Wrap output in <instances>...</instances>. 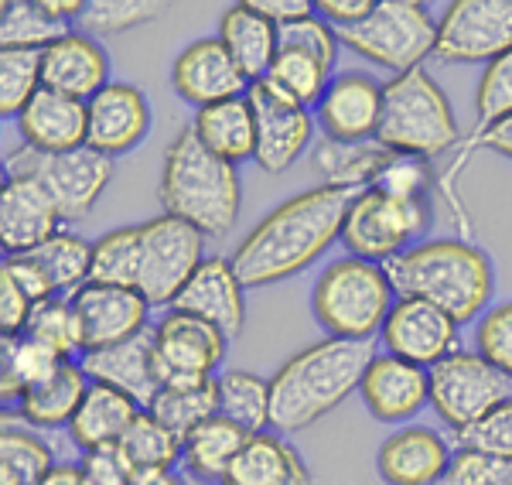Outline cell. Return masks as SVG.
Masks as SVG:
<instances>
[{
  "label": "cell",
  "instance_id": "6da1fadb",
  "mask_svg": "<svg viewBox=\"0 0 512 485\" xmlns=\"http://www.w3.org/2000/svg\"><path fill=\"white\" fill-rule=\"evenodd\" d=\"M355 188L318 185L280 202L260 226H253L236 246L233 260L246 287H267L311 267L335 240L355 202Z\"/></svg>",
  "mask_w": 512,
  "mask_h": 485
},
{
  "label": "cell",
  "instance_id": "7a4b0ae2",
  "mask_svg": "<svg viewBox=\"0 0 512 485\" xmlns=\"http://www.w3.org/2000/svg\"><path fill=\"white\" fill-rule=\"evenodd\" d=\"M379 356L373 342L321 339L294 352L270 376V421L277 431H304L349 400L362 386L369 363Z\"/></svg>",
  "mask_w": 512,
  "mask_h": 485
},
{
  "label": "cell",
  "instance_id": "3957f363",
  "mask_svg": "<svg viewBox=\"0 0 512 485\" xmlns=\"http://www.w3.org/2000/svg\"><path fill=\"white\" fill-rule=\"evenodd\" d=\"M396 298H420L448 311L458 325L489 311L495 294L492 260L468 240H424L383 263Z\"/></svg>",
  "mask_w": 512,
  "mask_h": 485
},
{
  "label": "cell",
  "instance_id": "277c9868",
  "mask_svg": "<svg viewBox=\"0 0 512 485\" xmlns=\"http://www.w3.org/2000/svg\"><path fill=\"white\" fill-rule=\"evenodd\" d=\"M158 195L164 216L195 226L205 240L226 236L236 226L243 202L236 164L216 158L192 127L178 130V137L164 151Z\"/></svg>",
  "mask_w": 512,
  "mask_h": 485
},
{
  "label": "cell",
  "instance_id": "5b68a950",
  "mask_svg": "<svg viewBox=\"0 0 512 485\" xmlns=\"http://www.w3.org/2000/svg\"><path fill=\"white\" fill-rule=\"evenodd\" d=\"M376 144L427 161L461 144V130L448 96L424 65L383 82V117H379Z\"/></svg>",
  "mask_w": 512,
  "mask_h": 485
},
{
  "label": "cell",
  "instance_id": "8992f818",
  "mask_svg": "<svg viewBox=\"0 0 512 485\" xmlns=\"http://www.w3.org/2000/svg\"><path fill=\"white\" fill-rule=\"evenodd\" d=\"M396 304V291L386 277L383 263L342 257L321 270L311 308L328 339L373 342L383 332V322Z\"/></svg>",
  "mask_w": 512,
  "mask_h": 485
},
{
  "label": "cell",
  "instance_id": "52a82bcc",
  "mask_svg": "<svg viewBox=\"0 0 512 485\" xmlns=\"http://www.w3.org/2000/svg\"><path fill=\"white\" fill-rule=\"evenodd\" d=\"M338 38L366 62L403 76L434 55L437 21L417 0H376L373 14L352 28H338Z\"/></svg>",
  "mask_w": 512,
  "mask_h": 485
},
{
  "label": "cell",
  "instance_id": "ba28073f",
  "mask_svg": "<svg viewBox=\"0 0 512 485\" xmlns=\"http://www.w3.org/2000/svg\"><path fill=\"white\" fill-rule=\"evenodd\" d=\"M4 168L7 175L38 178L55 199V205H59L62 223L86 219L113 178V158L93 151V147H79V151L65 154H41L35 147L21 144L4 154Z\"/></svg>",
  "mask_w": 512,
  "mask_h": 485
},
{
  "label": "cell",
  "instance_id": "9c48e42d",
  "mask_svg": "<svg viewBox=\"0 0 512 485\" xmlns=\"http://www.w3.org/2000/svg\"><path fill=\"white\" fill-rule=\"evenodd\" d=\"M427 373H431V407L454 431V438L512 397L509 376L499 373L475 349H454L448 359H441Z\"/></svg>",
  "mask_w": 512,
  "mask_h": 485
},
{
  "label": "cell",
  "instance_id": "30bf717a",
  "mask_svg": "<svg viewBox=\"0 0 512 485\" xmlns=\"http://www.w3.org/2000/svg\"><path fill=\"white\" fill-rule=\"evenodd\" d=\"M431 229V202H403L376 188L355 195L342 226V243L349 257L386 263L403 250L424 243L420 236Z\"/></svg>",
  "mask_w": 512,
  "mask_h": 485
},
{
  "label": "cell",
  "instance_id": "8fae6325",
  "mask_svg": "<svg viewBox=\"0 0 512 485\" xmlns=\"http://www.w3.org/2000/svg\"><path fill=\"white\" fill-rule=\"evenodd\" d=\"M205 260V236L175 216L140 223L137 291L151 308H171Z\"/></svg>",
  "mask_w": 512,
  "mask_h": 485
},
{
  "label": "cell",
  "instance_id": "7c38bea8",
  "mask_svg": "<svg viewBox=\"0 0 512 485\" xmlns=\"http://www.w3.org/2000/svg\"><path fill=\"white\" fill-rule=\"evenodd\" d=\"M512 48V0H454L437 18L434 55L444 62H495Z\"/></svg>",
  "mask_w": 512,
  "mask_h": 485
},
{
  "label": "cell",
  "instance_id": "4fadbf2b",
  "mask_svg": "<svg viewBox=\"0 0 512 485\" xmlns=\"http://www.w3.org/2000/svg\"><path fill=\"white\" fill-rule=\"evenodd\" d=\"M246 100H250L253 120H256L253 161L260 164L267 175H280V171L291 168V164L311 147L315 120H311L308 106L287 100V96L277 93L267 79L250 82Z\"/></svg>",
  "mask_w": 512,
  "mask_h": 485
},
{
  "label": "cell",
  "instance_id": "5bb4252c",
  "mask_svg": "<svg viewBox=\"0 0 512 485\" xmlns=\"http://www.w3.org/2000/svg\"><path fill=\"white\" fill-rule=\"evenodd\" d=\"M229 335L205 318L171 308L154 325V352H158L161 386L181 380H216V369L226 359Z\"/></svg>",
  "mask_w": 512,
  "mask_h": 485
},
{
  "label": "cell",
  "instance_id": "9a60e30c",
  "mask_svg": "<svg viewBox=\"0 0 512 485\" xmlns=\"http://www.w3.org/2000/svg\"><path fill=\"white\" fill-rule=\"evenodd\" d=\"M379 339L390 356L431 369L458 349V322L431 301L396 298Z\"/></svg>",
  "mask_w": 512,
  "mask_h": 485
},
{
  "label": "cell",
  "instance_id": "2e32d148",
  "mask_svg": "<svg viewBox=\"0 0 512 485\" xmlns=\"http://www.w3.org/2000/svg\"><path fill=\"white\" fill-rule=\"evenodd\" d=\"M62 226V212L48 188L28 175H4L0 185V246L4 257L35 253Z\"/></svg>",
  "mask_w": 512,
  "mask_h": 485
},
{
  "label": "cell",
  "instance_id": "e0dca14e",
  "mask_svg": "<svg viewBox=\"0 0 512 485\" xmlns=\"http://www.w3.org/2000/svg\"><path fill=\"white\" fill-rule=\"evenodd\" d=\"M72 304H76L86 352L110 349V345H120L140 332H147L151 304L134 287L86 284L79 294H72Z\"/></svg>",
  "mask_w": 512,
  "mask_h": 485
},
{
  "label": "cell",
  "instance_id": "ac0fdd59",
  "mask_svg": "<svg viewBox=\"0 0 512 485\" xmlns=\"http://www.w3.org/2000/svg\"><path fill=\"white\" fill-rule=\"evenodd\" d=\"M379 117H383V86L362 72L332 76L318 103V127L325 141L362 144L376 141Z\"/></svg>",
  "mask_w": 512,
  "mask_h": 485
},
{
  "label": "cell",
  "instance_id": "d6986e66",
  "mask_svg": "<svg viewBox=\"0 0 512 485\" xmlns=\"http://www.w3.org/2000/svg\"><path fill=\"white\" fill-rule=\"evenodd\" d=\"M86 110H89L86 147L106 154V158L130 154L147 137V130H151V103L130 82H110L103 93H96L86 103Z\"/></svg>",
  "mask_w": 512,
  "mask_h": 485
},
{
  "label": "cell",
  "instance_id": "ffe728a7",
  "mask_svg": "<svg viewBox=\"0 0 512 485\" xmlns=\"http://www.w3.org/2000/svg\"><path fill=\"white\" fill-rule=\"evenodd\" d=\"M171 82H175L181 100L192 103L195 110L233 100V96H246V89H250V79L239 72V65L219 38L192 41L171 65Z\"/></svg>",
  "mask_w": 512,
  "mask_h": 485
},
{
  "label": "cell",
  "instance_id": "44dd1931",
  "mask_svg": "<svg viewBox=\"0 0 512 485\" xmlns=\"http://www.w3.org/2000/svg\"><path fill=\"white\" fill-rule=\"evenodd\" d=\"M359 393L376 421L403 424L431 404V373L424 366L383 352L369 363Z\"/></svg>",
  "mask_w": 512,
  "mask_h": 485
},
{
  "label": "cell",
  "instance_id": "7402d4cb",
  "mask_svg": "<svg viewBox=\"0 0 512 485\" xmlns=\"http://www.w3.org/2000/svg\"><path fill=\"white\" fill-rule=\"evenodd\" d=\"M451 441L434 427H403L379 445L376 468L386 485H441L454 462Z\"/></svg>",
  "mask_w": 512,
  "mask_h": 485
},
{
  "label": "cell",
  "instance_id": "603a6c76",
  "mask_svg": "<svg viewBox=\"0 0 512 485\" xmlns=\"http://www.w3.org/2000/svg\"><path fill=\"white\" fill-rule=\"evenodd\" d=\"M79 366L86 369L89 383H106L113 390L134 397L140 407H147L161 390L158 352H154V328L134 335V339L110 345V349L82 352Z\"/></svg>",
  "mask_w": 512,
  "mask_h": 485
},
{
  "label": "cell",
  "instance_id": "cb8c5ba5",
  "mask_svg": "<svg viewBox=\"0 0 512 485\" xmlns=\"http://www.w3.org/2000/svg\"><path fill=\"white\" fill-rule=\"evenodd\" d=\"M246 284L239 281L236 267L229 257H205L202 267L192 274L178 301L171 304L175 311L205 318L233 339L246 325Z\"/></svg>",
  "mask_w": 512,
  "mask_h": 485
},
{
  "label": "cell",
  "instance_id": "d4e9b609",
  "mask_svg": "<svg viewBox=\"0 0 512 485\" xmlns=\"http://www.w3.org/2000/svg\"><path fill=\"white\" fill-rule=\"evenodd\" d=\"M41 82L45 89L89 103L110 86V55L96 38L72 28L41 52Z\"/></svg>",
  "mask_w": 512,
  "mask_h": 485
},
{
  "label": "cell",
  "instance_id": "484cf974",
  "mask_svg": "<svg viewBox=\"0 0 512 485\" xmlns=\"http://www.w3.org/2000/svg\"><path fill=\"white\" fill-rule=\"evenodd\" d=\"M18 130L24 144L41 154L79 151V147H86L89 137V110L82 100H72V96L55 93V89H41L21 110Z\"/></svg>",
  "mask_w": 512,
  "mask_h": 485
},
{
  "label": "cell",
  "instance_id": "4316f807",
  "mask_svg": "<svg viewBox=\"0 0 512 485\" xmlns=\"http://www.w3.org/2000/svg\"><path fill=\"white\" fill-rule=\"evenodd\" d=\"M219 41L250 82L267 79V72L274 69L280 55V28L270 18H263L260 11H253L250 0L233 4L222 14Z\"/></svg>",
  "mask_w": 512,
  "mask_h": 485
},
{
  "label": "cell",
  "instance_id": "83f0119b",
  "mask_svg": "<svg viewBox=\"0 0 512 485\" xmlns=\"http://www.w3.org/2000/svg\"><path fill=\"white\" fill-rule=\"evenodd\" d=\"M222 485H311V468L287 438L260 431L250 434Z\"/></svg>",
  "mask_w": 512,
  "mask_h": 485
},
{
  "label": "cell",
  "instance_id": "f1b7e54d",
  "mask_svg": "<svg viewBox=\"0 0 512 485\" xmlns=\"http://www.w3.org/2000/svg\"><path fill=\"white\" fill-rule=\"evenodd\" d=\"M140 407L134 397L113 390L106 383H89L86 400L79 404L76 417L69 424V438L79 451H93L106 445H120L127 427L140 417Z\"/></svg>",
  "mask_w": 512,
  "mask_h": 485
},
{
  "label": "cell",
  "instance_id": "f546056e",
  "mask_svg": "<svg viewBox=\"0 0 512 485\" xmlns=\"http://www.w3.org/2000/svg\"><path fill=\"white\" fill-rule=\"evenodd\" d=\"M188 127L195 130V137L216 158L229 164L250 161L256 154V120L246 96H233V100L202 106V110H195Z\"/></svg>",
  "mask_w": 512,
  "mask_h": 485
},
{
  "label": "cell",
  "instance_id": "4dcf8cb0",
  "mask_svg": "<svg viewBox=\"0 0 512 485\" xmlns=\"http://www.w3.org/2000/svg\"><path fill=\"white\" fill-rule=\"evenodd\" d=\"M86 390H89L86 369L79 366V359H65L45 383H38L35 390H28L18 400V417L24 424L38 427V431L69 427L79 404L86 400Z\"/></svg>",
  "mask_w": 512,
  "mask_h": 485
},
{
  "label": "cell",
  "instance_id": "1f68e13d",
  "mask_svg": "<svg viewBox=\"0 0 512 485\" xmlns=\"http://www.w3.org/2000/svg\"><path fill=\"white\" fill-rule=\"evenodd\" d=\"M250 441V431L239 424L226 421V417H212V421L198 424L185 441H181V465L202 482L222 485L226 472L233 468L236 455Z\"/></svg>",
  "mask_w": 512,
  "mask_h": 485
},
{
  "label": "cell",
  "instance_id": "d6a6232c",
  "mask_svg": "<svg viewBox=\"0 0 512 485\" xmlns=\"http://www.w3.org/2000/svg\"><path fill=\"white\" fill-rule=\"evenodd\" d=\"M151 417L175 431L181 441L195 431L198 424L212 421L219 414V397H216V380H181V383H164L158 397L144 407Z\"/></svg>",
  "mask_w": 512,
  "mask_h": 485
},
{
  "label": "cell",
  "instance_id": "836d02e7",
  "mask_svg": "<svg viewBox=\"0 0 512 485\" xmlns=\"http://www.w3.org/2000/svg\"><path fill=\"white\" fill-rule=\"evenodd\" d=\"M55 465L59 462H55L52 445L38 431H31V424H11V417H4V431H0V485H38Z\"/></svg>",
  "mask_w": 512,
  "mask_h": 485
},
{
  "label": "cell",
  "instance_id": "e575fe53",
  "mask_svg": "<svg viewBox=\"0 0 512 485\" xmlns=\"http://www.w3.org/2000/svg\"><path fill=\"white\" fill-rule=\"evenodd\" d=\"M65 363L52 345L31 339V335H18V339H4L0 349V393L4 400H21L28 390L45 383Z\"/></svg>",
  "mask_w": 512,
  "mask_h": 485
},
{
  "label": "cell",
  "instance_id": "d590c367",
  "mask_svg": "<svg viewBox=\"0 0 512 485\" xmlns=\"http://www.w3.org/2000/svg\"><path fill=\"white\" fill-rule=\"evenodd\" d=\"M216 397H219V417L239 424L243 431L260 434L270 421V380H260L250 369H226L216 376Z\"/></svg>",
  "mask_w": 512,
  "mask_h": 485
},
{
  "label": "cell",
  "instance_id": "8d00e7d4",
  "mask_svg": "<svg viewBox=\"0 0 512 485\" xmlns=\"http://www.w3.org/2000/svg\"><path fill=\"white\" fill-rule=\"evenodd\" d=\"M386 158V147L376 141L362 144H338V141H321L315 147V171L321 175L325 185L335 188H355V192H366L373 185L379 164Z\"/></svg>",
  "mask_w": 512,
  "mask_h": 485
},
{
  "label": "cell",
  "instance_id": "74e56055",
  "mask_svg": "<svg viewBox=\"0 0 512 485\" xmlns=\"http://www.w3.org/2000/svg\"><path fill=\"white\" fill-rule=\"evenodd\" d=\"M31 257L41 263L52 291L62 298L79 294L93 274V243H86L76 233H65V229H59L48 243H41Z\"/></svg>",
  "mask_w": 512,
  "mask_h": 485
},
{
  "label": "cell",
  "instance_id": "f35d334b",
  "mask_svg": "<svg viewBox=\"0 0 512 485\" xmlns=\"http://www.w3.org/2000/svg\"><path fill=\"white\" fill-rule=\"evenodd\" d=\"M72 24L52 18L45 0H4L0 4V48H38L69 35Z\"/></svg>",
  "mask_w": 512,
  "mask_h": 485
},
{
  "label": "cell",
  "instance_id": "ab89813d",
  "mask_svg": "<svg viewBox=\"0 0 512 485\" xmlns=\"http://www.w3.org/2000/svg\"><path fill=\"white\" fill-rule=\"evenodd\" d=\"M140 274V226L110 229L93 243V274L89 284L106 287H134Z\"/></svg>",
  "mask_w": 512,
  "mask_h": 485
},
{
  "label": "cell",
  "instance_id": "60d3db41",
  "mask_svg": "<svg viewBox=\"0 0 512 485\" xmlns=\"http://www.w3.org/2000/svg\"><path fill=\"white\" fill-rule=\"evenodd\" d=\"M24 335L31 339L52 345L62 359H79L86 352V342H82V325H79V315H76V304L72 298H48L35 304L31 311V322L24 328Z\"/></svg>",
  "mask_w": 512,
  "mask_h": 485
},
{
  "label": "cell",
  "instance_id": "b9f144b4",
  "mask_svg": "<svg viewBox=\"0 0 512 485\" xmlns=\"http://www.w3.org/2000/svg\"><path fill=\"white\" fill-rule=\"evenodd\" d=\"M45 89L38 48H0V113L21 117V110Z\"/></svg>",
  "mask_w": 512,
  "mask_h": 485
},
{
  "label": "cell",
  "instance_id": "7bdbcfd3",
  "mask_svg": "<svg viewBox=\"0 0 512 485\" xmlns=\"http://www.w3.org/2000/svg\"><path fill=\"white\" fill-rule=\"evenodd\" d=\"M120 448L134 468H175L181 462V438L147 410H140L137 421L127 427Z\"/></svg>",
  "mask_w": 512,
  "mask_h": 485
},
{
  "label": "cell",
  "instance_id": "ee69618b",
  "mask_svg": "<svg viewBox=\"0 0 512 485\" xmlns=\"http://www.w3.org/2000/svg\"><path fill=\"white\" fill-rule=\"evenodd\" d=\"M267 82L284 93L287 100L301 103V106H318L321 96H325L328 82H332V69L321 65L311 55L301 52H280L274 69L267 72Z\"/></svg>",
  "mask_w": 512,
  "mask_h": 485
},
{
  "label": "cell",
  "instance_id": "f6af8a7d",
  "mask_svg": "<svg viewBox=\"0 0 512 485\" xmlns=\"http://www.w3.org/2000/svg\"><path fill=\"white\" fill-rule=\"evenodd\" d=\"M434 168L427 158H417V154H396V151H386L383 164H379L376 178L369 188L383 195H393V199H403V202H427L431 188H437Z\"/></svg>",
  "mask_w": 512,
  "mask_h": 485
},
{
  "label": "cell",
  "instance_id": "bcb514c9",
  "mask_svg": "<svg viewBox=\"0 0 512 485\" xmlns=\"http://www.w3.org/2000/svg\"><path fill=\"white\" fill-rule=\"evenodd\" d=\"M161 11L164 4H158V0H86L76 24L89 38L123 35V31L154 21Z\"/></svg>",
  "mask_w": 512,
  "mask_h": 485
},
{
  "label": "cell",
  "instance_id": "7dc6e473",
  "mask_svg": "<svg viewBox=\"0 0 512 485\" xmlns=\"http://www.w3.org/2000/svg\"><path fill=\"white\" fill-rule=\"evenodd\" d=\"M512 117V48L506 55H499L495 62L485 65L482 79L475 89V130L468 141L482 137L485 130H492L495 123Z\"/></svg>",
  "mask_w": 512,
  "mask_h": 485
},
{
  "label": "cell",
  "instance_id": "c3c4849f",
  "mask_svg": "<svg viewBox=\"0 0 512 485\" xmlns=\"http://www.w3.org/2000/svg\"><path fill=\"white\" fill-rule=\"evenodd\" d=\"M338 45H342V38H338V28H335V24H328L318 11L308 14V18H301V21H294V24H284V28H280V52L311 55V59H318L321 65H328V69L335 65Z\"/></svg>",
  "mask_w": 512,
  "mask_h": 485
},
{
  "label": "cell",
  "instance_id": "681fc988",
  "mask_svg": "<svg viewBox=\"0 0 512 485\" xmlns=\"http://www.w3.org/2000/svg\"><path fill=\"white\" fill-rule=\"evenodd\" d=\"M475 352L512 380V301L492 304L475 328Z\"/></svg>",
  "mask_w": 512,
  "mask_h": 485
},
{
  "label": "cell",
  "instance_id": "f907efd6",
  "mask_svg": "<svg viewBox=\"0 0 512 485\" xmlns=\"http://www.w3.org/2000/svg\"><path fill=\"white\" fill-rule=\"evenodd\" d=\"M454 441H458V448H472L482 451V455L502 458V462H512V397Z\"/></svg>",
  "mask_w": 512,
  "mask_h": 485
},
{
  "label": "cell",
  "instance_id": "816d5d0a",
  "mask_svg": "<svg viewBox=\"0 0 512 485\" xmlns=\"http://www.w3.org/2000/svg\"><path fill=\"white\" fill-rule=\"evenodd\" d=\"M478 147H485V151L502 154V158H509V161H512V117H509V120H502V123H495L492 130H485V134H482V137H475V141H465V144H461L458 158H454V161H451V168L441 175V192H444V199H451V202H454L461 226H468V219H465V209H461L458 199H454V182H458V175L465 171L468 158H472Z\"/></svg>",
  "mask_w": 512,
  "mask_h": 485
},
{
  "label": "cell",
  "instance_id": "f5cc1de1",
  "mask_svg": "<svg viewBox=\"0 0 512 485\" xmlns=\"http://www.w3.org/2000/svg\"><path fill=\"white\" fill-rule=\"evenodd\" d=\"M441 485H512V462L472 448H458Z\"/></svg>",
  "mask_w": 512,
  "mask_h": 485
},
{
  "label": "cell",
  "instance_id": "db71d44e",
  "mask_svg": "<svg viewBox=\"0 0 512 485\" xmlns=\"http://www.w3.org/2000/svg\"><path fill=\"white\" fill-rule=\"evenodd\" d=\"M79 468H82V475H86L89 485H130L137 475V468L130 465V458L123 455L120 445L82 451Z\"/></svg>",
  "mask_w": 512,
  "mask_h": 485
},
{
  "label": "cell",
  "instance_id": "11a10c76",
  "mask_svg": "<svg viewBox=\"0 0 512 485\" xmlns=\"http://www.w3.org/2000/svg\"><path fill=\"white\" fill-rule=\"evenodd\" d=\"M31 311H35V301L21 291V284L11 274L0 270V332H4V339L24 335V328L31 322Z\"/></svg>",
  "mask_w": 512,
  "mask_h": 485
},
{
  "label": "cell",
  "instance_id": "9f6ffc18",
  "mask_svg": "<svg viewBox=\"0 0 512 485\" xmlns=\"http://www.w3.org/2000/svg\"><path fill=\"white\" fill-rule=\"evenodd\" d=\"M0 270H4V274H11L14 281L21 284V291L28 294V298L35 301V304L48 301V298H59V294L52 291V284H48L41 263L31 257V253H21V257H4Z\"/></svg>",
  "mask_w": 512,
  "mask_h": 485
},
{
  "label": "cell",
  "instance_id": "6f0895ef",
  "mask_svg": "<svg viewBox=\"0 0 512 485\" xmlns=\"http://www.w3.org/2000/svg\"><path fill=\"white\" fill-rule=\"evenodd\" d=\"M376 0H318L315 11L335 28H352V24L366 21L373 14Z\"/></svg>",
  "mask_w": 512,
  "mask_h": 485
},
{
  "label": "cell",
  "instance_id": "680465c9",
  "mask_svg": "<svg viewBox=\"0 0 512 485\" xmlns=\"http://www.w3.org/2000/svg\"><path fill=\"white\" fill-rule=\"evenodd\" d=\"M250 4H253V11H260L263 18H270L277 28L315 14V4H308V0H250Z\"/></svg>",
  "mask_w": 512,
  "mask_h": 485
},
{
  "label": "cell",
  "instance_id": "91938a15",
  "mask_svg": "<svg viewBox=\"0 0 512 485\" xmlns=\"http://www.w3.org/2000/svg\"><path fill=\"white\" fill-rule=\"evenodd\" d=\"M130 485H185L175 468H137Z\"/></svg>",
  "mask_w": 512,
  "mask_h": 485
},
{
  "label": "cell",
  "instance_id": "94428289",
  "mask_svg": "<svg viewBox=\"0 0 512 485\" xmlns=\"http://www.w3.org/2000/svg\"><path fill=\"white\" fill-rule=\"evenodd\" d=\"M38 485H89V482H86V475H82V468H79V465H65V462H59V465H55L52 472H48Z\"/></svg>",
  "mask_w": 512,
  "mask_h": 485
}]
</instances>
